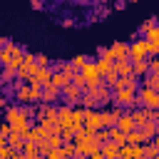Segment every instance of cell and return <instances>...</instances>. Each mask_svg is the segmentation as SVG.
I'll use <instances>...</instances> for the list:
<instances>
[{
	"mask_svg": "<svg viewBox=\"0 0 159 159\" xmlns=\"http://www.w3.org/2000/svg\"><path fill=\"white\" fill-rule=\"evenodd\" d=\"M22 55H25V50L20 45H12L10 40L5 45H0V65L7 67V70H17L20 62H22Z\"/></svg>",
	"mask_w": 159,
	"mask_h": 159,
	"instance_id": "6da1fadb",
	"label": "cell"
},
{
	"mask_svg": "<svg viewBox=\"0 0 159 159\" xmlns=\"http://www.w3.org/2000/svg\"><path fill=\"white\" fill-rule=\"evenodd\" d=\"M7 124H10V129L12 132H22V134H27V129H30V119L20 112V107L15 104V107H7V112H5V117H2Z\"/></svg>",
	"mask_w": 159,
	"mask_h": 159,
	"instance_id": "7a4b0ae2",
	"label": "cell"
},
{
	"mask_svg": "<svg viewBox=\"0 0 159 159\" xmlns=\"http://www.w3.org/2000/svg\"><path fill=\"white\" fill-rule=\"evenodd\" d=\"M80 77L84 80V89H89V87H97L99 82H102V72L97 70V65L89 60V62H84L82 67H80Z\"/></svg>",
	"mask_w": 159,
	"mask_h": 159,
	"instance_id": "3957f363",
	"label": "cell"
},
{
	"mask_svg": "<svg viewBox=\"0 0 159 159\" xmlns=\"http://www.w3.org/2000/svg\"><path fill=\"white\" fill-rule=\"evenodd\" d=\"M15 94H17L20 102H40V99H42V87L17 82V84H15Z\"/></svg>",
	"mask_w": 159,
	"mask_h": 159,
	"instance_id": "277c9868",
	"label": "cell"
},
{
	"mask_svg": "<svg viewBox=\"0 0 159 159\" xmlns=\"http://www.w3.org/2000/svg\"><path fill=\"white\" fill-rule=\"evenodd\" d=\"M137 107H144V109H159V92H157V89H147V87H142L139 94H137Z\"/></svg>",
	"mask_w": 159,
	"mask_h": 159,
	"instance_id": "5b68a950",
	"label": "cell"
},
{
	"mask_svg": "<svg viewBox=\"0 0 159 159\" xmlns=\"http://www.w3.org/2000/svg\"><path fill=\"white\" fill-rule=\"evenodd\" d=\"M57 124H60L62 134H75V122H72V107L70 104L57 107Z\"/></svg>",
	"mask_w": 159,
	"mask_h": 159,
	"instance_id": "8992f818",
	"label": "cell"
},
{
	"mask_svg": "<svg viewBox=\"0 0 159 159\" xmlns=\"http://www.w3.org/2000/svg\"><path fill=\"white\" fill-rule=\"evenodd\" d=\"M87 94L92 97V102H94V107H99V104H107V102H112V89L104 84V82H99L97 87H89L87 89Z\"/></svg>",
	"mask_w": 159,
	"mask_h": 159,
	"instance_id": "52a82bcc",
	"label": "cell"
},
{
	"mask_svg": "<svg viewBox=\"0 0 159 159\" xmlns=\"http://www.w3.org/2000/svg\"><path fill=\"white\" fill-rule=\"evenodd\" d=\"M99 57H107V60H127V42H112L109 47H104V50H99Z\"/></svg>",
	"mask_w": 159,
	"mask_h": 159,
	"instance_id": "ba28073f",
	"label": "cell"
},
{
	"mask_svg": "<svg viewBox=\"0 0 159 159\" xmlns=\"http://www.w3.org/2000/svg\"><path fill=\"white\" fill-rule=\"evenodd\" d=\"M112 102L119 107H137V92L132 89H112Z\"/></svg>",
	"mask_w": 159,
	"mask_h": 159,
	"instance_id": "9c48e42d",
	"label": "cell"
},
{
	"mask_svg": "<svg viewBox=\"0 0 159 159\" xmlns=\"http://www.w3.org/2000/svg\"><path fill=\"white\" fill-rule=\"evenodd\" d=\"M149 55V50H147V40H134V42H129L127 45V57L134 62V60H144Z\"/></svg>",
	"mask_w": 159,
	"mask_h": 159,
	"instance_id": "30bf717a",
	"label": "cell"
},
{
	"mask_svg": "<svg viewBox=\"0 0 159 159\" xmlns=\"http://www.w3.org/2000/svg\"><path fill=\"white\" fill-rule=\"evenodd\" d=\"M75 147H77V154H82V157H89V154L99 152V144L94 142V137H92V134H89V137H84V139H77V142H75Z\"/></svg>",
	"mask_w": 159,
	"mask_h": 159,
	"instance_id": "8fae6325",
	"label": "cell"
},
{
	"mask_svg": "<svg viewBox=\"0 0 159 159\" xmlns=\"http://www.w3.org/2000/svg\"><path fill=\"white\" fill-rule=\"evenodd\" d=\"M82 127H84L87 132H97V129H102V122H99V109H84Z\"/></svg>",
	"mask_w": 159,
	"mask_h": 159,
	"instance_id": "7c38bea8",
	"label": "cell"
},
{
	"mask_svg": "<svg viewBox=\"0 0 159 159\" xmlns=\"http://www.w3.org/2000/svg\"><path fill=\"white\" fill-rule=\"evenodd\" d=\"M122 114V107L119 109H99V122H102V129H109V127H114L117 124V117Z\"/></svg>",
	"mask_w": 159,
	"mask_h": 159,
	"instance_id": "4fadbf2b",
	"label": "cell"
},
{
	"mask_svg": "<svg viewBox=\"0 0 159 159\" xmlns=\"http://www.w3.org/2000/svg\"><path fill=\"white\" fill-rule=\"evenodd\" d=\"M50 75H52V70H50V67H37V70L32 72V77H30V84L45 87V84L50 82Z\"/></svg>",
	"mask_w": 159,
	"mask_h": 159,
	"instance_id": "5bb4252c",
	"label": "cell"
},
{
	"mask_svg": "<svg viewBox=\"0 0 159 159\" xmlns=\"http://www.w3.org/2000/svg\"><path fill=\"white\" fill-rule=\"evenodd\" d=\"M60 92L65 94V99H67V104H75V102H80V97H82V87H77L75 82H70V84H65V87H62Z\"/></svg>",
	"mask_w": 159,
	"mask_h": 159,
	"instance_id": "9a60e30c",
	"label": "cell"
},
{
	"mask_svg": "<svg viewBox=\"0 0 159 159\" xmlns=\"http://www.w3.org/2000/svg\"><path fill=\"white\" fill-rule=\"evenodd\" d=\"M119 157L122 159H142V144H122Z\"/></svg>",
	"mask_w": 159,
	"mask_h": 159,
	"instance_id": "2e32d148",
	"label": "cell"
},
{
	"mask_svg": "<svg viewBox=\"0 0 159 159\" xmlns=\"http://www.w3.org/2000/svg\"><path fill=\"white\" fill-rule=\"evenodd\" d=\"M112 72H114L117 77L132 75V60H129V57H127V60H114V62H112Z\"/></svg>",
	"mask_w": 159,
	"mask_h": 159,
	"instance_id": "e0dca14e",
	"label": "cell"
},
{
	"mask_svg": "<svg viewBox=\"0 0 159 159\" xmlns=\"http://www.w3.org/2000/svg\"><path fill=\"white\" fill-rule=\"evenodd\" d=\"M114 127H117L119 132H124V134H127V132H132V129H134V119L129 117V112H122V114L117 117V124H114Z\"/></svg>",
	"mask_w": 159,
	"mask_h": 159,
	"instance_id": "ac0fdd59",
	"label": "cell"
},
{
	"mask_svg": "<svg viewBox=\"0 0 159 159\" xmlns=\"http://www.w3.org/2000/svg\"><path fill=\"white\" fill-rule=\"evenodd\" d=\"M137 132L142 134V139H144V142H149V139H154V137H157V122H144V124H139V127H137Z\"/></svg>",
	"mask_w": 159,
	"mask_h": 159,
	"instance_id": "d6986e66",
	"label": "cell"
},
{
	"mask_svg": "<svg viewBox=\"0 0 159 159\" xmlns=\"http://www.w3.org/2000/svg\"><path fill=\"white\" fill-rule=\"evenodd\" d=\"M47 84H52V87H57V89H62L65 84H70V80H67V75H62L60 70H55L52 75H50V82Z\"/></svg>",
	"mask_w": 159,
	"mask_h": 159,
	"instance_id": "ffe728a7",
	"label": "cell"
},
{
	"mask_svg": "<svg viewBox=\"0 0 159 159\" xmlns=\"http://www.w3.org/2000/svg\"><path fill=\"white\" fill-rule=\"evenodd\" d=\"M57 97H60V89L52 87V84H45V87H42V99H40V102H47V104H50V102H55Z\"/></svg>",
	"mask_w": 159,
	"mask_h": 159,
	"instance_id": "44dd1931",
	"label": "cell"
},
{
	"mask_svg": "<svg viewBox=\"0 0 159 159\" xmlns=\"http://www.w3.org/2000/svg\"><path fill=\"white\" fill-rule=\"evenodd\" d=\"M107 137H109V142H114V144H119V147L127 144V134L119 132L117 127H109V129H107Z\"/></svg>",
	"mask_w": 159,
	"mask_h": 159,
	"instance_id": "7402d4cb",
	"label": "cell"
},
{
	"mask_svg": "<svg viewBox=\"0 0 159 159\" xmlns=\"http://www.w3.org/2000/svg\"><path fill=\"white\" fill-rule=\"evenodd\" d=\"M22 144H25V134H22V132H10V134H7V147L22 149Z\"/></svg>",
	"mask_w": 159,
	"mask_h": 159,
	"instance_id": "603a6c76",
	"label": "cell"
},
{
	"mask_svg": "<svg viewBox=\"0 0 159 159\" xmlns=\"http://www.w3.org/2000/svg\"><path fill=\"white\" fill-rule=\"evenodd\" d=\"M99 152H102V157L104 159H109V157H114V154H119V144H114V142H104L102 147H99Z\"/></svg>",
	"mask_w": 159,
	"mask_h": 159,
	"instance_id": "cb8c5ba5",
	"label": "cell"
},
{
	"mask_svg": "<svg viewBox=\"0 0 159 159\" xmlns=\"http://www.w3.org/2000/svg\"><path fill=\"white\" fill-rule=\"evenodd\" d=\"M147 72H149L147 60H134V62H132V75H134V77H142V75H147Z\"/></svg>",
	"mask_w": 159,
	"mask_h": 159,
	"instance_id": "d4e9b609",
	"label": "cell"
},
{
	"mask_svg": "<svg viewBox=\"0 0 159 159\" xmlns=\"http://www.w3.org/2000/svg\"><path fill=\"white\" fill-rule=\"evenodd\" d=\"M142 84H144L147 89H157V87H159V75H157V72H147V77L142 80Z\"/></svg>",
	"mask_w": 159,
	"mask_h": 159,
	"instance_id": "484cf974",
	"label": "cell"
},
{
	"mask_svg": "<svg viewBox=\"0 0 159 159\" xmlns=\"http://www.w3.org/2000/svg\"><path fill=\"white\" fill-rule=\"evenodd\" d=\"M45 142L50 144V149H57V147H62V142H65V139H62V134H47V137H45Z\"/></svg>",
	"mask_w": 159,
	"mask_h": 159,
	"instance_id": "4316f807",
	"label": "cell"
},
{
	"mask_svg": "<svg viewBox=\"0 0 159 159\" xmlns=\"http://www.w3.org/2000/svg\"><path fill=\"white\" fill-rule=\"evenodd\" d=\"M94 65H97V70H99L102 75H107V72L112 70V60H107V57H99V60H97Z\"/></svg>",
	"mask_w": 159,
	"mask_h": 159,
	"instance_id": "83f0119b",
	"label": "cell"
},
{
	"mask_svg": "<svg viewBox=\"0 0 159 159\" xmlns=\"http://www.w3.org/2000/svg\"><path fill=\"white\" fill-rule=\"evenodd\" d=\"M127 144H144V139L137 129H132V132H127Z\"/></svg>",
	"mask_w": 159,
	"mask_h": 159,
	"instance_id": "f1b7e54d",
	"label": "cell"
},
{
	"mask_svg": "<svg viewBox=\"0 0 159 159\" xmlns=\"http://www.w3.org/2000/svg\"><path fill=\"white\" fill-rule=\"evenodd\" d=\"M84 62H89V57H87V55H77V57H75V60H72V62H70V65H72V67H75V70H80V67H82V65H84Z\"/></svg>",
	"mask_w": 159,
	"mask_h": 159,
	"instance_id": "f546056e",
	"label": "cell"
},
{
	"mask_svg": "<svg viewBox=\"0 0 159 159\" xmlns=\"http://www.w3.org/2000/svg\"><path fill=\"white\" fill-rule=\"evenodd\" d=\"M12 129H10V124L5 122V119H0V139H7V134H10Z\"/></svg>",
	"mask_w": 159,
	"mask_h": 159,
	"instance_id": "4dcf8cb0",
	"label": "cell"
},
{
	"mask_svg": "<svg viewBox=\"0 0 159 159\" xmlns=\"http://www.w3.org/2000/svg\"><path fill=\"white\" fill-rule=\"evenodd\" d=\"M147 50H149V55H157L159 52V40H147Z\"/></svg>",
	"mask_w": 159,
	"mask_h": 159,
	"instance_id": "1f68e13d",
	"label": "cell"
},
{
	"mask_svg": "<svg viewBox=\"0 0 159 159\" xmlns=\"http://www.w3.org/2000/svg\"><path fill=\"white\" fill-rule=\"evenodd\" d=\"M35 62H37V67H50V57H45V55H35Z\"/></svg>",
	"mask_w": 159,
	"mask_h": 159,
	"instance_id": "d6a6232c",
	"label": "cell"
},
{
	"mask_svg": "<svg viewBox=\"0 0 159 159\" xmlns=\"http://www.w3.org/2000/svg\"><path fill=\"white\" fill-rule=\"evenodd\" d=\"M12 77H15V70H7V67H5V72H2V80H12Z\"/></svg>",
	"mask_w": 159,
	"mask_h": 159,
	"instance_id": "836d02e7",
	"label": "cell"
},
{
	"mask_svg": "<svg viewBox=\"0 0 159 159\" xmlns=\"http://www.w3.org/2000/svg\"><path fill=\"white\" fill-rule=\"evenodd\" d=\"M42 7V0H32V10H40Z\"/></svg>",
	"mask_w": 159,
	"mask_h": 159,
	"instance_id": "e575fe53",
	"label": "cell"
},
{
	"mask_svg": "<svg viewBox=\"0 0 159 159\" xmlns=\"http://www.w3.org/2000/svg\"><path fill=\"white\" fill-rule=\"evenodd\" d=\"M87 159H104V157H102V152H94V154H89Z\"/></svg>",
	"mask_w": 159,
	"mask_h": 159,
	"instance_id": "d590c367",
	"label": "cell"
},
{
	"mask_svg": "<svg viewBox=\"0 0 159 159\" xmlns=\"http://www.w3.org/2000/svg\"><path fill=\"white\" fill-rule=\"evenodd\" d=\"M109 159H122V157H119V154H114V157H109Z\"/></svg>",
	"mask_w": 159,
	"mask_h": 159,
	"instance_id": "8d00e7d4",
	"label": "cell"
},
{
	"mask_svg": "<svg viewBox=\"0 0 159 159\" xmlns=\"http://www.w3.org/2000/svg\"><path fill=\"white\" fill-rule=\"evenodd\" d=\"M129 2H134V0H129Z\"/></svg>",
	"mask_w": 159,
	"mask_h": 159,
	"instance_id": "74e56055",
	"label": "cell"
},
{
	"mask_svg": "<svg viewBox=\"0 0 159 159\" xmlns=\"http://www.w3.org/2000/svg\"><path fill=\"white\" fill-rule=\"evenodd\" d=\"M0 119H2V117H0Z\"/></svg>",
	"mask_w": 159,
	"mask_h": 159,
	"instance_id": "f35d334b",
	"label": "cell"
}]
</instances>
